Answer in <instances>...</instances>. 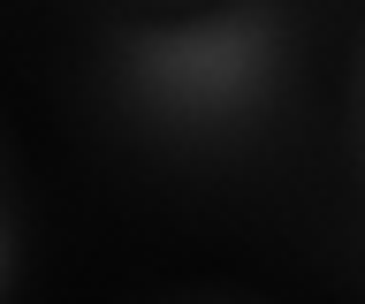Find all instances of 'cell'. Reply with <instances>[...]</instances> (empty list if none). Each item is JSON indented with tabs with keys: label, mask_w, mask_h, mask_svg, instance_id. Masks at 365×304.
I'll list each match as a JSON object with an SVG mask.
<instances>
[{
	"label": "cell",
	"mask_w": 365,
	"mask_h": 304,
	"mask_svg": "<svg viewBox=\"0 0 365 304\" xmlns=\"http://www.w3.org/2000/svg\"><path fill=\"white\" fill-rule=\"evenodd\" d=\"M282 16L274 8H205L182 23H130L107 53L122 107L175 145H228L267 122L282 92Z\"/></svg>",
	"instance_id": "cell-1"
},
{
	"label": "cell",
	"mask_w": 365,
	"mask_h": 304,
	"mask_svg": "<svg viewBox=\"0 0 365 304\" xmlns=\"http://www.w3.org/2000/svg\"><path fill=\"white\" fill-rule=\"evenodd\" d=\"M0 274H8V236H0Z\"/></svg>",
	"instance_id": "cell-2"
}]
</instances>
